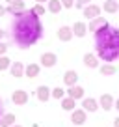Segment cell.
I'll list each match as a JSON object with an SVG mask.
<instances>
[{
	"mask_svg": "<svg viewBox=\"0 0 119 127\" xmlns=\"http://www.w3.org/2000/svg\"><path fill=\"white\" fill-rule=\"evenodd\" d=\"M11 28H13V41L20 49L32 47L43 37V24L32 9H26L19 17H15Z\"/></svg>",
	"mask_w": 119,
	"mask_h": 127,
	"instance_id": "1",
	"label": "cell"
},
{
	"mask_svg": "<svg viewBox=\"0 0 119 127\" xmlns=\"http://www.w3.org/2000/svg\"><path fill=\"white\" fill-rule=\"evenodd\" d=\"M95 47H106L119 51V28H114L110 24H104L95 32Z\"/></svg>",
	"mask_w": 119,
	"mask_h": 127,
	"instance_id": "2",
	"label": "cell"
},
{
	"mask_svg": "<svg viewBox=\"0 0 119 127\" xmlns=\"http://www.w3.org/2000/svg\"><path fill=\"white\" fill-rule=\"evenodd\" d=\"M71 122H73L75 127L84 125V123L87 122V110H84V108H75V110L71 112Z\"/></svg>",
	"mask_w": 119,
	"mask_h": 127,
	"instance_id": "3",
	"label": "cell"
},
{
	"mask_svg": "<svg viewBox=\"0 0 119 127\" xmlns=\"http://www.w3.org/2000/svg\"><path fill=\"white\" fill-rule=\"evenodd\" d=\"M26 11V4H24V0H15L11 4H8V13H11L13 17H19L20 13Z\"/></svg>",
	"mask_w": 119,
	"mask_h": 127,
	"instance_id": "4",
	"label": "cell"
},
{
	"mask_svg": "<svg viewBox=\"0 0 119 127\" xmlns=\"http://www.w3.org/2000/svg\"><path fill=\"white\" fill-rule=\"evenodd\" d=\"M39 62H41L43 67H54L56 64H58V54L56 52H43Z\"/></svg>",
	"mask_w": 119,
	"mask_h": 127,
	"instance_id": "5",
	"label": "cell"
},
{
	"mask_svg": "<svg viewBox=\"0 0 119 127\" xmlns=\"http://www.w3.org/2000/svg\"><path fill=\"white\" fill-rule=\"evenodd\" d=\"M28 92H24V90H15L11 94V101H13V105H17V107H22V105H26L28 103Z\"/></svg>",
	"mask_w": 119,
	"mask_h": 127,
	"instance_id": "6",
	"label": "cell"
},
{
	"mask_svg": "<svg viewBox=\"0 0 119 127\" xmlns=\"http://www.w3.org/2000/svg\"><path fill=\"white\" fill-rule=\"evenodd\" d=\"M58 39L63 41V43H67V41H71L73 37H75V32H73V26H60L58 28Z\"/></svg>",
	"mask_w": 119,
	"mask_h": 127,
	"instance_id": "7",
	"label": "cell"
},
{
	"mask_svg": "<svg viewBox=\"0 0 119 127\" xmlns=\"http://www.w3.org/2000/svg\"><path fill=\"white\" fill-rule=\"evenodd\" d=\"M99 105H100V108H102V110H112V108H114V105H115V99H114V95L112 94H102L99 97Z\"/></svg>",
	"mask_w": 119,
	"mask_h": 127,
	"instance_id": "8",
	"label": "cell"
},
{
	"mask_svg": "<svg viewBox=\"0 0 119 127\" xmlns=\"http://www.w3.org/2000/svg\"><path fill=\"white\" fill-rule=\"evenodd\" d=\"M84 11V17H86V19H95V17H99L100 15V11H102V8H100V6H97V4H87L86 8L82 9Z\"/></svg>",
	"mask_w": 119,
	"mask_h": 127,
	"instance_id": "9",
	"label": "cell"
},
{
	"mask_svg": "<svg viewBox=\"0 0 119 127\" xmlns=\"http://www.w3.org/2000/svg\"><path fill=\"white\" fill-rule=\"evenodd\" d=\"M36 97H37V101H41V103H47V101L52 97V90L43 84V86H39L36 90Z\"/></svg>",
	"mask_w": 119,
	"mask_h": 127,
	"instance_id": "10",
	"label": "cell"
},
{
	"mask_svg": "<svg viewBox=\"0 0 119 127\" xmlns=\"http://www.w3.org/2000/svg\"><path fill=\"white\" fill-rule=\"evenodd\" d=\"M99 101L97 99H93V97H84L82 99V108L84 110H87V112H97L99 110Z\"/></svg>",
	"mask_w": 119,
	"mask_h": 127,
	"instance_id": "11",
	"label": "cell"
},
{
	"mask_svg": "<svg viewBox=\"0 0 119 127\" xmlns=\"http://www.w3.org/2000/svg\"><path fill=\"white\" fill-rule=\"evenodd\" d=\"M24 69H26V65H24L22 62H13L11 67H9V73H11V77H15V79H22Z\"/></svg>",
	"mask_w": 119,
	"mask_h": 127,
	"instance_id": "12",
	"label": "cell"
},
{
	"mask_svg": "<svg viewBox=\"0 0 119 127\" xmlns=\"http://www.w3.org/2000/svg\"><path fill=\"white\" fill-rule=\"evenodd\" d=\"M99 56L97 54H93V52H87V54H84V65L86 67H89V69H97L99 67Z\"/></svg>",
	"mask_w": 119,
	"mask_h": 127,
	"instance_id": "13",
	"label": "cell"
},
{
	"mask_svg": "<svg viewBox=\"0 0 119 127\" xmlns=\"http://www.w3.org/2000/svg\"><path fill=\"white\" fill-rule=\"evenodd\" d=\"M41 64H28L26 65V69H24V77H28V79H36L37 75H39V71H41Z\"/></svg>",
	"mask_w": 119,
	"mask_h": 127,
	"instance_id": "14",
	"label": "cell"
},
{
	"mask_svg": "<svg viewBox=\"0 0 119 127\" xmlns=\"http://www.w3.org/2000/svg\"><path fill=\"white\" fill-rule=\"evenodd\" d=\"M78 82V73L75 71V69H69V71L63 73V84L65 86H75V84Z\"/></svg>",
	"mask_w": 119,
	"mask_h": 127,
	"instance_id": "15",
	"label": "cell"
},
{
	"mask_svg": "<svg viewBox=\"0 0 119 127\" xmlns=\"http://www.w3.org/2000/svg\"><path fill=\"white\" fill-rule=\"evenodd\" d=\"M84 92H86V90H84L82 86H78V84L67 88V95H69V97H73V99H76V101H78V99H84Z\"/></svg>",
	"mask_w": 119,
	"mask_h": 127,
	"instance_id": "16",
	"label": "cell"
},
{
	"mask_svg": "<svg viewBox=\"0 0 119 127\" xmlns=\"http://www.w3.org/2000/svg\"><path fill=\"white\" fill-rule=\"evenodd\" d=\"M99 71H100V75H102V77H112V75L117 73V65L106 62V64H102V65H99Z\"/></svg>",
	"mask_w": 119,
	"mask_h": 127,
	"instance_id": "17",
	"label": "cell"
},
{
	"mask_svg": "<svg viewBox=\"0 0 119 127\" xmlns=\"http://www.w3.org/2000/svg\"><path fill=\"white\" fill-rule=\"evenodd\" d=\"M87 24L86 23H82V21H78V23H75L73 24V32H75V37H84L87 34Z\"/></svg>",
	"mask_w": 119,
	"mask_h": 127,
	"instance_id": "18",
	"label": "cell"
},
{
	"mask_svg": "<svg viewBox=\"0 0 119 127\" xmlns=\"http://www.w3.org/2000/svg\"><path fill=\"white\" fill-rule=\"evenodd\" d=\"M104 24H106V19H104V17H95V19H91L89 21V24H87V28H89V32H93V34H95L97 30H99L100 26H104Z\"/></svg>",
	"mask_w": 119,
	"mask_h": 127,
	"instance_id": "19",
	"label": "cell"
},
{
	"mask_svg": "<svg viewBox=\"0 0 119 127\" xmlns=\"http://www.w3.org/2000/svg\"><path fill=\"white\" fill-rule=\"evenodd\" d=\"M61 108H63L65 112H73L76 108V99H73V97L65 95L63 99H61Z\"/></svg>",
	"mask_w": 119,
	"mask_h": 127,
	"instance_id": "20",
	"label": "cell"
},
{
	"mask_svg": "<svg viewBox=\"0 0 119 127\" xmlns=\"http://www.w3.org/2000/svg\"><path fill=\"white\" fill-rule=\"evenodd\" d=\"M15 122H17L15 114H11V112H6V114L0 118V127H11V125H15Z\"/></svg>",
	"mask_w": 119,
	"mask_h": 127,
	"instance_id": "21",
	"label": "cell"
},
{
	"mask_svg": "<svg viewBox=\"0 0 119 127\" xmlns=\"http://www.w3.org/2000/svg\"><path fill=\"white\" fill-rule=\"evenodd\" d=\"M47 9L50 13H60L63 9V4H61V0H48L47 2Z\"/></svg>",
	"mask_w": 119,
	"mask_h": 127,
	"instance_id": "22",
	"label": "cell"
},
{
	"mask_svg": "<svg viewBox=\"0 0 119 127\" xmlns=\"http://www.w3.org/2000/svg\"><path fill=\"white\" fill-rule=\"evenodd\" d=\"M102 9L106 13H117L119 11V4H117V0H106L102 4Z\"/></svg>",
	"mask_w": 119,
	"mask_h": 127,
	"instance_id": "23",
	"label": "cell"
},
{
	"mask_svg": "<svg viewBox=\"0 0 119 127\" xmlns=\"http://www.w3.org/2000/svg\"><path fill=\"white\" fill-rule=\"evenodd\" d=\"M11 64H13V62H11V60H9L6 54L0 56V73H2V71H8V69L11 67Z\"/></svg>",
	"mask_w": 119,
	"mask_h": 127,
	"instance_id": "24",
	"label": "cell"
},
{
	"mask_svg": "<svg viewBox=\"0 0 119 127\" xmlns=\"http://www.w3.org/2000/svg\"><path fill=\"white\" fill-rule=\"evenodd\" d=\"M65 95H67V92H65L63 88H60V86L52 90V97H54V99H60V101H61V99L65 97Z\"/></svg>",
	"mask_w": 119,
	"mask_h": 127,
	"instance_id": "25",
	"label": "cell"
},
{
	"mask_svg": "<svg viewBox=\"0 0 119 127\" xmlns=\"http://www.w3.org/2000/svg\"><path fill=\"white\" fill-rule=\"evenodd\" d=\"M30 9H32V11H34V13H36V15H37V17H41V15H45V6H43V4H39V2H37V4H36V6H34V8H30Z\"/></svg>",
	"mask_w": 119,
	"mask_h": 127,
	"instance_id": "26",
	"label": "cell"
},
{
	"mask_svg": "<svg viewBox=\"0 0 119 127\" xmlns=\"http://www.w3.org/2000/svg\"><path fill=\"white\" fill-rule=\"evenodd\" d=\"M89 2H91V0H76V2H75V8L76 9H84Z\"/></svg>",
	"mask_w": 119,
	"mask_h": 127,
	"instance_id": "27",
	"label": "cell"
},
{
	"mask_svg": "<svg viewBox=\"0 0 119 127\" xmlns=\"http://www.w3.org/2000/svg\"><path fill=\"white\" fill-rule=\"evenodd\" d=\"M75 2L76 0H61V4H63V8H75Z\"/></svg>",
	"mask_w": 119,
	"mask_h": 127,
	"instance_id": "28",
	"label": "cell"
},
{
	"mask_svg": "<svg viewBox=\"0 0 119 127\" xmlns=\"http://www.w3.org/2000/svg\"><path fill=\"white\" fill-rule=\"evenodd\" d=\"M6 52H8V45H6L4 41H0V56H4Z\"/></svg>",
	"mask_w": 119,
	"mask_h": 127,
	"instance_id": "29",
	"label": "cell"
},
{
	"mask_svg": "<svg viewBox=\"0 0 119 127\" xmlns=\"http://www.w3.org/2000/svg\"><path fill=\"white\" fill-rule=\"evenodd\" d=\"M6 13H8V8H4V6L0 4V17H4Z\"/></svg>",
	"mask_w": 119,
	"mask_h": 127,
	"instance_id": "30",
	"label": "cell"
},
{
	"mask_svg": "<svg viewBox=\"0 0 119 127\" xmlns=\"http://www.w3.org/2000/svg\"><path fill=\"white\" fill-rule=\"evenodd\" d=\"M4 114H6V112H4V103H2V99H0V118H2Z\"/></svg>",
	"mask_w": 119,
	"mask_h": 127,
	"instance_id": "31",
	"label": "cell"
},
{
	"mask_svg": "<svg viewBox=\"0 0 119 127\" xmlns=\"http://www.w3.org/2000/svg\"><path fill=\"white\" fill-rule=\"evenodd\" d=\"M4 36H6V32H4V30H2V28H0V41L4 39Z\"/></svg>",
	"mask_w": 119,
	"mask_h": 127,
	"instance_id": "32",
	"label": "cell"
},
{
	"mask_svg": "<svg viewBox=\"0 0 119 127\" xmlns=\"http://www.w3.org/2000/svg\"><path fill=\"white\" fill-rule=\"evenodd\" d=\"M114 108H115V110L119 112V99H115V105H114Z\"/></svg>",
	"mask_w": 119,
	"mask_h": 127,
	"instance_id": "33",
	"label": "cell"
},
{
	"mask_svg": "<svg viewBox=\"0 0 119 127\" xmlns=\"http://www.w3.org/2000/svg\"><path fill=\"white\" fill-rule=\"evenodd\" d=\"M114 127H119V116H117V118L114 120Z\"/></svg>",
	"mask_w": 119,
	"mask_h": 127,
	"instance_id": "34",
	"label": "cell"
},
{
	"mask_svg": "<svg viewBox=\"0 0 119 127\" xmlns=\"http://www.w3.org/2000/svg\"><path fill=\"white\" fill-rule=\"evenodd\" d=\"M36 2H39V4H45V2H48V0H36Z\"/></svg>",
	"mask_w": 119,
	"mask_h": 127,
	"instance_id": "35",
	"label": "cell"
},
{
	"mask_svg": "<svg viewBox=\"0 0 119 127\" xmlns=\"http://www.w3.org/2000/svg\"><path fill=\"white\" fill-rule=\"evenodd\" d=\"M4 2H8V4H11V2H15V0H4Z\"/></svg>",
	"mask_w": 119,
	"mask_h": 127,
	"instance_id": "36",
	"label": "cell"
},
{
	"mask_svg": "<svg viewBox=\"0 0 119 127\" xmlns=\"http://www.w3.org/2000/svg\"><path fill=\"white\" fill-rule=\"evenodd\" d=\"M11 127H22V125H17V123H15V125H11Z\"/></svg>",
	"mask_w": 119,
	"mask_h": 127,
	"instance_id": "37",
	"label": "cell"
}]
</instances>
